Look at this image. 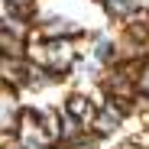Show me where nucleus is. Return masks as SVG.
Returning <instances> with one entry per match:
<instances>
[{
	"mask_svg": "<svg viewBox=\"0 0 149 149\" xmlns=\"http://www.w3.org/2000/svg\"><path fill=\"white\" fill-rule=\"evenodd\" d=\"M127 120H130L127 110H123L117 101L104 97V101L97 104V117H94V123H91V133L101 136V139H110V136H117V133L123 130V123H127Z\"/></svg>",
	"mask_w": 149,
	"mask_h": 149,
	"instance_id": "nucleus-3",
	"label": "nucleus"
},
{
	"mask_svg": "<svg viewBox=\"0 0 149 149\" xmlns=\"http://www.w3.org/2000/svg\"><path fill=\"white\" fill-rule=\"evenodd\" d=\"M13 143H16V149H52L55 146V139H52V133H49L39 107H26L23 110L19 127L13 133Z\"/></svg>",
	"mask_w": 149,
	"mask_h": 149,
	"instance_id": "nucleus-1",
	"label": "nucleus"
},
{
	"mask_svg": "<svg viewBox=\"0 0 149 149\" xmlns=\"http://www.w3.org/2000/svg\"><path fill=\"white\" fill-rule=\"evenodd\" d=\"M88 55H91L97 65L110 68V65L117 62V36H110V33H104V29L88 33Z\"/></svg>",
	"mask_w": 149,
	"mask_h": 149,
	"instance_id": "nucleus-6",
	"label": "nucleus"
},
{
	"mask_svg": "<svg viewBox=\"0 0 149 149\" xmlns=\"http://www.w3.org/2000/svg\"><path fill=\"white\" fill-rule=\"evenodd\" d=\"M3 13H7V3H3V0H0V19H3Z\"/></svg>",
	"mask_w": 149,
	"mask_h": 149,
	"instance_id": "nucleus-11",
	"label": "nucleus"
},
{
	"mask_svg": "<svg viewBox=\"0 0 149 149\" xmlns=\"http://www.w3.org/2000/svg\"><path fill=\"white\" fill-rule=\"evenodd\" d=\"M26 71H29V62L26 58H0V84H10V88L23 91Z\"/></svg>",
	"mask_w": 149,
	"mask_h": 149,
	"instance_id": "nucleus-7",
	"label": "nucleus"
},
{
	"mask_svg": "<svg viewBox=\"0 0 149 149\" xmlns=\"http://www.w3.org/2000/svg\"><path fill=\"white\" fill-rule=\"evenodd\" d=\"M136 97L149 104V58H143L136 68Z\"/></svg>",
	"mask_w": 149,
	"mask_h": 149,
	"instance_id": "nucleus-9",
	"label": "nucleus"
},
{
	"mask_svg": "<svg viewBox=\"0 0 149 149\" xmlns=\"http://www.w3.org/2000/svg\"><path fill=\"white\" fill-rule=\"evenodd\" d=\"M3 3H16V0H3Z\"/></svg>",
	"mask_w": 149,
	"mask_h": 149,
	"instance_id": "nucleus-12",
	"label": "nucleus"
},
{
	"mask_svg": "<svg viewBox=\"0 0 149 149\" xmlns=\"http://www.w3.org/2000/svg\"><path fill=\"white\" fill-rule=\"evenodd\" d=\"M146 120H149V110H146Z\"/></svg>",
	"mask_w": 149,
	"mask_h": 149,
	"instance_id": "nucleus-14",
	"label": "nucleus"
},
{
	"mask_svg": "<svg viewBox=\"0 0 149 149\" xmlns=\"http://www.w3.org/2000/svg\"><path fill=\"white\" fill-rule=\"evenodd\" d=\"M23 110H26L23 91H16L10 84H0V133H16Z\"/></svg>",
	"mask_w": 149,
	"mask_h": 149,
	"instance_id": "nucleus-4",
	"label": "nucleus"
},
{
	"mask_svg": "<svg viewBox=\"0 0 149 149\" xmlns=\"http://www.w3.org/2000/svg\"><path fill=\"white\" fill-rule=\"evenodd\" d=\"M0 58H26V36L0 26Z\"/></svg>",
	"mask_w": 149,
	"mask_h": 149,
	"instance_id": "nucleus-8",
	"label": "nucleus"
},
{
	"mask_svg": "<svg viewBox=\"0 0 149 149\" xmlns=\"http://www.w3.org/2000/svg\"><path fill=\"white\" fill-rule=\"evenodd\" d=\"M36 29H39L42 39H74V36L84 33L74 19L58 16V13H39L36 16Z\"/></svg>",
	"mask_w": 149,
	"mask_h": 149,
	"instance_id": "nucleus-5",
	"label": "nucleus"
},
{
	"mask_svg": "<svg viewBox=\"0 0 149 149\" xmlns=\"http://www.w3.org/2000/svg\"><path fill=\"white\" fill-rule=\"evenodd\" d=\"M62 113L71 117L74 123H81L84 130H91V123L97 117V101L91 91H81V88H71L65 97H62Z\"/></svg>",
	"mask_w": 149,
	"mask_h": 149,
	"instance_id": "nucleus-2",
	"label": "nucleus"
},
{
	"mask_svg": "<svg viewBox=\"0 0 149 149\" xmlns=\"http://www.w3.org/2000/svg\"><path fill=\"white\" fill-rule=\"evenodd\" d=\"M117 149H149V146H146V143H143L139 136H133V139H123V143H120Z\"/></svg>",
	"mask_w": 149,
	"mask_h": 149,
	"instance_id": "nucleus-10",
	"label": "nucleus"
},
{
	"mask_svg": "<svg viewBox=\"0 0 149 149\" xmlns=\"http://www.w3.org/2000/svg\"><path fill=\"white\" fill-rule=\"evenodd\" d=\"M7 149H16V143H13V146H7Z\"/></svg>",
	"mask_w": 149,
	"mask_h": 149,
	"instance_id": "nucleus-13",
	"label": "nucleus"
},
{
	"mask_svg": "<svg viewBox=\"0 0 149 149\" xmlns=\"http://www.w3.org/2000/svg\"><path fill=\"white\" fill-rule=\"evenodd\" d=\"M146 13H149V10H146Z\"/></svg>",
	"mask_w": 149,
	"mask_h": 149,
	"instance_id": "nucleus-15",
	"label": "nucleus"
}]
</instances>
